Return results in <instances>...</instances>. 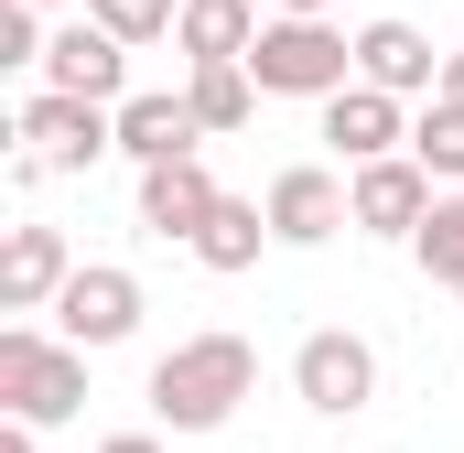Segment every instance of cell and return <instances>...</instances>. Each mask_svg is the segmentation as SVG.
I'll return each mask as SVG.
<instances>
[{
    "instance_id": "6da1fadb",
    "label": "cell",
    "mask_w": 464,
    "mask_h": 453,
    "mask_svg": "<svg viewBox=\"0 0 464 453\" xmlns=\"http://www.w3.org/2000/svg\"><path fill=\"white\" fill-rule=\"evenodd\" d=\"M259 389V345L248 335H184L173 356H151V421L162 432H217V421H237V400Z\"/></svg>"
},
{
    "instance_id": "7a4b0ae2",
    "label": "cell",
    "mask_w": 464,
    "mask_h": 453,
    "mask_svg": "<svg viewBox=\"0 0 464 453\" xmlns=\"http://www.w3.org/2000/svg\"><path fill=\"white\" fill-rule=\"evenodd\" d=\"M0 400H11L22 432L76 421V410H87V345L44 335V324H11V335H0Z\"/></svg>"
},
{
    "instance_id": "3957f363",
    "label": "cell",
    "mask_w": 464,
    "mask_h": 453,
    "mask_svg": "<svg viewBox=\"0 0 464 453\" xmlns=\"http://www.w3.org/2000/svg\"><path fill=\"white\" fill-rule=\"evenodd\" d=\"M248 76H259V98H346L356 87V33L335 22H270L259 43H248Z\"/></svg>"
},
{
    "instance_id": "277c9868",
    "label": "cell",
    "mask_w": 464,
    "mask_h": 453,
    "mask_svg": "<svg viewBox=\"0 0 464 453\" xmlns=\"http://www.w3.org/2000/svg\"><path fill=\"white\" fill-rule=\"evenodd\" d=\"M11 140H22V162H33V173H87L98 151H119V109L33 87V98H22V119H11Z\"/></svg>"
},
{
    "instance_id": "5b68a950",
    "label": "cell",
    "mask_w": 464,
    "mask_h": 453,
    "mask_svg": "<svg viewBox=\"0 0 464 453\" xmlns=\"http://www.w3.org/2000/svg\"><path fill=\"white\" fill-rule=\"evenodd\" d=\"M292 389H303V410H324V421H346L378 400V345L346 335V324H324V335L292 345Z\"/></svg>"
},
{
    "instance_id": "8992f818",
    "label": "cell",
    "mask_w": 464,
    "mask_h": 453,
    "mask_svg": "<svg viewBox=\"0 0 464 453\" xmlns=\"http://www.w3.org/2000/svg\"><path fill=\"white\" fill-rule=\"evenodd\" d=\"M443 54H454V43H432L421 22H367V33H356V87H378V98H400V109H411V98L432 109V98H443Z\"/></svg>"
},
{
    "instance_id": "52a82bcc",
    "label": "cell",
    "mask_w": 464,
    "mask_h": 453,
    "mask_svg": "<svg viewBox=\"0 0 464 453\" xmlns=\"http://www.w3.org/2000/svg\"><path fill=\"white\" fill-rule=\"evenodd\" d=\"M54 335L87 345V356H98V345H130L140 335V281H130L119 259H87V270L65 281V303H54Z\"/></svg>"
},
{
    "instance_id": "ba28073f",
    "label": "cell",
    "mask_w": 464,
    "mask_h": 453,
    "mask_svg": "<svg viewBox=\"0 0 464 453\" xmlns=\"http://www.w3.org/2000/svg\"><path fill=\"white\" fill-rule=\"evenodd\" d=\"M44 87L54 98H98V109H130V43L98 33V22H65L44 43Z\"/></svg>"
},
{
    "instance_id": "9c48e42d",
    "label": "cell",
    "mask_w": 464,
    "mask_h": 453,
    "mask_svg": "<svg viewBox=\"0 0 464 453\" xmlns=\"http://www.w3.org/2000/svg\"><path fill=\"white\" fill-rule=\"evenodd\" d=\"M259 206H270V237H281V248H324L335 226H356L346 184H335L324 162H292V173H270V195H259Z\"/></svg>"
},
{
    "instance_id": "30bf717a",
    "label": "cell",
    "mask_w": 464,
    "mask_h": 453,
    "mask_svg": "<svg viewBox=\"0 0 464 453\" xmlns=\"http://www.w3.org/2000/svg\"><path fill=\"white\" fill-rule=\"evenodd\" d=\"M346 206H356V226H367V237H421V217H432L443 195H432V173L400 151V162H367V173H346Z\"/></svg>"
},
{
    "instance_id": "8fae6325",
    "label": "cell",
    "mask_w": 464,
    "mask_h": 453,
    "mask_svg": "<svg viewBox=\"0 0 464 453\" xmlns=\"http://www.w3.org/2000/svg\"><path fill=\"white\" fill-rule=\"evenodd\" d=\"M76 270H87V259H76L54 226H11V248H0V313H54Z\"/></svg>"
},
{
    "instance_id": "7c38bea8",
    "label": "cell",
    "mask_w": 464,
    "mask_h": 453,
    "mask_svg": "<svg viewBox=\"0 0 464 453\" xmlns=\"http://www.w3.org/2000/svg\"><path fill=\"white\" fill-rule=\"evenodd\" d=\"M324 140L346 151L356 173H367V162H400V151H411V109L378 98V87H346V98H324Z\"/></svg>"
},
{
    "instance_id": "4fadbf2b",
    "label": "cell",
    "mask_w": 464,
    "mask_h": 453,
    "mask_svg": "<svg viewBox=\"0 0 464 453\" xmlns=\"http://www.w3.org/2000/svg\"><path fill=\"white\" fill-rule=\"evenodd\" d=\"M217 206H227V195H217L206 162H162V173H140V226H151V237H184V248H195V237L217 226Z\"/></svg>"
},
{
    "instance_id": "5bb4252c",
    "label": "cell",
    "mask_w": 464,
    "mask_h": 453,
    "mask_svg": "<svg viewBox=\"0 0 464 453\" xmlns=\"http://www.w3.org/2000/svg\"><path fill=\"white\" fill-rule=\"evenodd\" d=\"M270 22H259V0H184V22H173V43H184V65H248V43H259Z\"/></svg>"
},
{
    "instance_id": "9a60e30c",
    "label": "cell",
    "mask_w": 464,
    "mask_h": 453,
    "mask_svg": "<svg viewBox=\"0 0 464 453\" xmlns=\"http://www.w3.org/2000/svg\"><path fill=\"white\" fill-rule=\"evenodd\" d=\"M195 140H206V130H195V109H184V98H130V109H119V151H130L140 173L195 162Z\"/></svg>"
},
{
    "instance_id": "2e32d148",
    "label": "cell",
    "mask_w": 464,
    "mask_h": 453,
    "mask_svg": "<svg viewBox=\"0 0 464 453\" xmlns=\"http://www.w3.org/2000/svg\"><path fill=\"white\" fill-rule=\"evenodd\" d=\"M184 109H195V130H206V140H217V130H248L259 76H248V65H195V76H184Z\"/></svg>"
},
{
    "instance_id": "e0dca14e",
    "label": "cell",
    "mask_w": 464,
    "mask_h": 453,
    "mask_svg": "<svg viewBox=\"0 0 464 453\" xmlns=\"http://www.w3.org/2000/svg\"><path fill=\"white\" fill-rule=\"evenodd\" d=\"M259 248H270V206H248V195H227L217 226L195 237V259H206L217 281H227V270H259Z\"/></svg>"
},
{
    "instance_id": "ac0fdd59",
    "label": "cell",
    "mask_w": 464,
    "mask_h": 453,
    "mask_svg": "<svg viewBox=\"0 0 464 453\" xmlns=\"http://www.w3.org/2000/svg\"><path fill=\"white\" fill-rule=\"evenodd\" d=\"M411 162H421L432 184H464V109H443V98H432V109L411 119Z\"/></svg>"
},
{
    "instance_id": "d6986e66",
    "label": "cell",
    "mask_w": 464,
    "mask_h": 453,
    "mask_svg": "<svg viewBox=\"0 0 464 453\" xmlns=\"http://www.w3.org/2000/svg\"><path fill=\"white\" fill-rule=\"evenodd\" d=\"M411 248H421V270H432V281L464 303V195H443V206L421 217V237H411Z\"/></svg>"
},
{
    "instance_id": "ffe728a7",
    "label": "cell",
    "mask_w": 464,
    "mask_h": 453,
    "mask_svg": "<svg viewBox=\"0 0 464 453\" xmlns=\"http://www.w3.org/2000/svg\"><path fill=\"white\" fill-rule=\"evenodd\" d=\"M87 22L119 33V43H162V33L184 22V0H87Z\"/></svg>"
},
{
    "instance_id": "44dd1931",
    "label": "cell",
    "mask_w": 464,
    "mask_h": 453,
    "mask_svg": "<svg viewBox=\"0 0 464 453\" xmlns=\"http://www.w3.org/2000/svg\"><path fill=\"white\" fill-rule=\"evenodd\" d=\"M44 11H22V0H0V65H44Z\"/></svg>"
},
{
    "instance_id": "7402d4cb",
    "label": "cell",
    "mask_w": 464,
    "mask_h": 453,
    "mask_svg": "<svg viewBox=\"0 0 464 453\" xmlns=\"http://www.w3.org/2000/svg\"><path fill=\"white\" fill-rule=\"evenodd\" d=\"M335 0H270V22H324Z\"/></svg>"
},
{
    "instance_id": "603a6c76",
    "label": "cell",
    "mask_w": 464,
    "mask_h": 453,
    "mask_svg": "<svg viewBox=\"0 0 464 453\" xmlns=\"http://www.w3.org/2000/svg\"><path fill=\"white\" fill-rule=\"evenodd\" d=\"M443 109H464V43L443 54Z\"/></svg>"
},
{
    "instance_id": "cb8c5ba5",
    "label": "cell",
    "mask_w": 464,
    "mask_h": 453,
    "mask_svg": "<svg viewBox=\"0 0 464 453\" xmlns=\"http://www.w3.org/2000/svg\"><path fill=\"white\" fill-rule=\"evenodd\" d=\"M98 453H162V443H151V432H109Z\"/></svg>"
},
{
    "instance_id": "d4e9b609",
    "label": "cell",
    "mask_w": 464,
    "mask_h": 453,
    "mask_svg": "<svg viewBox=\"0 0 464 453\" xmlns=\"http://www.w3.org/2000/svg\"><path fill=\"white\" fill-rule=\"evenodd\" d=\"M0 453H33V432H22V421H11V443H0Z\"/></svg>"
},
{
    "instance_id": "484cf974",
    "label": "cell",
    "mask_w": 464,
    "mask_h": 453,
    "mask_svg": "<svg viewBox=\"0 0 464 453\" xmlns=\"http://www.w3.org/2000/svg\"><path fill=\"white\" fill-rule=\"evenodd\" d=\"M22 11H65V0H22Z\"/></svg>"
}]
</instances>
